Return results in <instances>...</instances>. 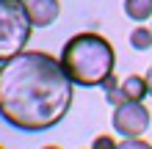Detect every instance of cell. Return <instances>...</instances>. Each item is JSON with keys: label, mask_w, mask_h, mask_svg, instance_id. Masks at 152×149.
I'll return each instance as SVG.
<instances>
[{"label": "cell", "mask_w": 152, "mask_h": 149, "mask_svg": "<svg viewBox=\"0 0 152 149\" xmlns=\"http://www.w3.org/2000/svg\"><path fill=\"white\" fill-rule=\"evenodd\" d=\"M72 86L58 58L22 50L0 64V116L22 133L50 130L69 113Z\"/></svg>", "instance_id": "cell-1"}, {"label": "cell", "mask_w": 152, "mask_h": 149, "mask_svg": "<svg viewBox=\"0 0 152 149\" xmlns=\"http://www.w3.org/2000/svg\"><path fill=\"white\" fill-rule=\"evenodd\" d=\"M58 61L75 86L94 89V86H102L113 75L116 52L105 36L86 31V33H77V36H72L66 41Z\"/></svg>", "instance_id": "cell-2"}, {"label": "cell", "mask_w": 152, "mask_h": 149, "mask_svg": "<svg viewBox=\"0 0 152 149\" xmlns=\"http://www.w3.org/2000/svg\"><path fill=\"white\" fill-rule=\"evenodd\" d=\"M33 25L22 0H0V64L22 52Z\"/></svg>", "instance_id": "cell-3"}, {"label": "cell", "mask_w": 152, "mask_h": 149, "mask_svg": "<svg viewBox=\"0 0 152 149\" xmlns=\"http://www.w3.org/2000/svg\"><path fill=\"white\" fill-rule=\"evenodd\" d=\"M149 110L144 102H119L113 108V130L124 138H138L149 127Z\"/></svg>", "instance_id": "cell-4"}, {"label": "cell", "mask_w": 152, "mask_h": 149, "mask_svg": "<svg viewBox=\"0 0 152 149\" xmlns=\"http://www.w3.org/2000/svg\"><path fill=\"white\" fill-rule=\"evenodd\" d=\"M22 6H25V11H28V20H31L33 28H47L61 14L58 0H22Z\"/></svg>", "instance_id": "cell-5"}, {"label": "cell", "mask_w": 152, "mask_h": 149, "mask_svg": "<svg viewBox=\"0 0 152 149\" xmlns=\"http://www.w3.org/2000/svg\"><path fill=\"white\" fill-rule=\"evenodd\" d=\"M119 86H122V97H124V102H144V97L149 94V89H147V77H144V75H127Z\"/></svg>", "instance_id": "cell-6"}, {"label": "cell", "mask_w": 152, "mask_h": 149, "mask_svg": "<svg viewBox=\"0 0 152 149\" xmlns=\"http://www.w3.org/2000/svg\"><path fill=\"white\" fill-rule=\"evenodd\" d=\"M124 14L136 22H144L152 17V0H124Z\"/></svg>", "instance_id": "cell-7"}, {"label": "cell", "mask_w": 152, "mask_h": 149, "mask_svg": "<svg viewBox=\"0 0 152 149\" xmlns=\"http://www.w3.org/2000/svg\"><path fill=\"white\" fill-rule=\"evenodd\" d=\"M130 44L133 50H149L152 47V28H144V25H138V28L130 31Z\"/></svg>", "instance_id": "cell-8"}, {"label": "cell", "mask_w": 152, "mask_h": 149, "mask_svg": "<svg viewBox=\"0 0 152 149\" xmlns=\"http://www.w3.org/2000/svg\"><path fill=\"white\" fill-rule=\"evenodd\" d=\"M102 91H105V100H108V102L113 105V108H116L119 102H124V97H122V86H119V80H116L113 75H111L108 80L102 83Z\"/></svg>", "instance_id": "cell-9"}, {"label": "cell", "mask_w": 152, "mask_h": 149, "mask_svg": "<svg viewBox=\"0 0 152 149\" xmlns=\"http://www.w3.org/2000/svg\"><path fill=\"white\" fill-rule=\"evenodd\" d=\"M116 149H152V144L138 135V138H124V141H119Z\"/></svg>", "instance_id": "cell-10"}, {"label": "cell", "mask_w": 152, "mask_h": 149, "mask_svg": "<svg viewBox=\"0 0 152 149\" xmlns=\"http://www.w3.org/2000/svg\"><path fill=\"white\" fill-rule=\"evenodd\" d=\"M116 138L113 135H97L94 141H91V149H116Z\"/></svg>", "instance_id": "cell-11"}, {"label": "cell", "mask_w": 152, "mask_h": 149, "mask_svg": "<svg viewBox=\"0 0 152 149\" xmlns=\"http://www.w3.org/2000/svg\"><path fill=\"white\" fill-rule=\"evenodd\" d=\"M144 77H147V89H149V97H152V66L147 69V75H144Z\"/></svg>", "instance_id": "cell-12"}, {"label": "cell", "mask_w": 152, "mask_h": 149, "mask_svg": "<svg viewBox=\"0 0 152 149\" xmlns=\"http://www.w3.org/2000/svg\"><path fill=\"white\" fill-rule=\"evenodd\" d=\"M42 149H61V146H53V144H50V146H42Z\"/></svg>", "instance_id": "cell-13"}, {"label": "cell", "mask_w": 152, "mask_h": 149, "mask_svg": "<svg viewBox=\"0 0 152 149\" xmlns=\"http://www.w3.org/2000/svg\"><path fill=\"white\" fill-rule=\"evenodd\" d=\"M0 149H3V146H0Z\"/></svg>", "instance_id": "cell-14"}]
</instances>
